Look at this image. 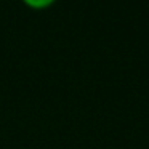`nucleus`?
<instances>
[{
	"mask_svg": "<svg viewBox=\"0 0 149 149\" xmlns=\"http://www.w3.org/2000/svg\"><path fill=\"white\" fill-rule=\"evenodd\" d=\"M27 5H31V7L34 8H45L48 7V5H52L55 0H24Z\"/></svg>",
	"mask_w": 149,
	"mask_h": 149,
	"instance_id": "nucleus-1",
	"label": "nucleus"
}]
</instances>
